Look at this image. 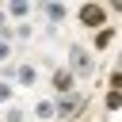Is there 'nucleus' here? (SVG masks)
Segmentation results:
<instances>
[{
	"label": "nucleus",
	"mask_w": 122,
	"mask_h": 122,
	"mask_svg": "<svg viewBox=\"0 0 122 122\" xmlns=\"http://www.w3.org/2000/svg\"><path fill=\"white\" fill-rule=\"evenodd\" d=\"M118 72H122V57H118Z\"/></svg>",
	"instance_id": "dca6fc26"
},
{
	"label": "nucleus",
	"mask_w": 122,
	"mask_h": 122,
	"mask_svg": "<svg viewBox=\"0 0 122 122\" xmlns=\"http://www.w3.org/2000/svg\"><path fill=\"white\" fill-rule=\"evenodd\" d=\"M111 38H114V30H111V27H103V30H99V34H95V46H99V50H103V46H107V42H111Z\"/></svg>",
	"instance_id": "6e6552de"
},
{
	"label": "nucleus",
	"mask_w": 122,
	"mask_h": 122,
	"mask_svg": "<svg viewBox=\"0 0 122 122\" xmlns=\"http://www.w3.org/2000/svg\"><path fill=\"white\" fill-rule=\"evenodd\" d=\"M72 84H76V76H72L69 69H57V72H53V88H57L61 95H69V92H72Z\"/></svg>",
	"instance_id": "7ed1b4c3"
},
{
	"label": "nucleus",
	"mask_w": 122,
	"mask_h": 122,
	"mask_svg": "<svg viewBox=\"0 0 122 122\" xmlns=\"http://www.w3.org/2000/svg\"><path fill=\"white\" fill-rule=\"evenodd\" d=\"M15 80H19V84H34V80H38V72H34L30 65H19V69H15Z\"/></svg>",
	"instance_id": "423d86ee"
},
{
	"label": "nucleus",
	"mask_w": 122,
	"mask_h": 122,
	"mask_svg": "<svg viewBox=\"0 0 122 122\" xmlns=\"http://www.w3.org/2000/svg\"><path fill=\"white\" fill-rule=\"evenodd\" d=\"M107 107L118 111V107H122V92H107Z\"/></svg>",
	"instance_id": "1a4fd4ad"
},
{
	"label": "nucleus",
	"mask_w": 122,
	"mask_h": 122,
	"mask_svg": "<svg viewBox=\"0 0 122 122\" xmlns=\"http://www.w3.org/2000/svg\"><path fill=\"white\" fill-rule=\"evenodd\" d=\"M46 19L50 23H61L65 19V4H46Z\"/></svg>",
	"instance_id": "0eeeda50"
},
{
	"label": "nucleus",
	"mask_w": 122,
	"mask_h": 122,
	"mask_svg": "<svg viewBox=\"0 0 122 122\" xmlns=\"http://www.w3.org/2000/svg\"><path fill=\"white\" fill-rule=\"evenodd\" d=\"M0 61H8V42H0Z\"/></svg>",
	"instance_id": "4468645a"
},
{
	"label": "nucleus",
	"mask_w": 122,
	"mask_h": 122,
	"mask_svg": "<svg viewBox=\"0 0 122 122\" xmlns=\"http://www.w3.org/2000/svg\"><path fill=\"white\" fill-rule=\"evenodd\" d=\"M8 11H11V15H15V19H23V15H27V11H30V8H27V4H11V8H8Z\"/></svg>",
	"instance_id": "9b49d317"
},
{
	"label": "nucleus",
	"mask_w": 122,
	"mask_h": 122,
	"mask_svg": "<svg viewBox=\"0 0 122 122\" xmlns=\"http://www.w3.org/2000/svg\"><path fill=\"white\" fill-rule=\"evenodd\" d=\"M76 15H80V23H84V27H95V30L107 23V8H99V4H84Z\"/></svg>",
	"instance_id": "f03ea898"
},
{
	"label": "nucleus",
	"mask_w": 122,
	"mask_h": 122,
	"mask_svg": "<svg viewBox=\"0 0 122 122\" xmlns=\"http://www.w3.org/2000/svg\"><path fill=\"white\" fill-rule=\"evenodd\" d=\"M76 107H80V95H72V92H69V95H61V99H57V118H69Z\"/></svg>",
	"instance_id": "20e7f679"
},
{
	"label": "nucleus",
	"mask_w": 122,
	"mask_h": 122,
	"mask_svg": "<svg viewBox=\"0 0 122 122\" xmlns=\"http://www.w3.org/2000/svg\"><path fill=\"white\" fill-rule=\"evenodd\" d=\"M111 92H122V72H114V76H111Z\"/></svg>",
	"instance_id": "ddd939ff"
},
{
	"label": "nucleus",
	"mask_w": 122,
	"mask_h": 122,
	"mask_svg": "<svg viewBox=\"0 0 122 122\" xmlns=\"http://www.w3.org/2000/svg\"><path fill=\"white\" fill-rule=\"evenodd\" d=\"M53 114H57V103H46V99H42V103H34V118H42V122H50Z\"/></svg>",
	"instance_id": "39448f33"
},
{
	"label": "nucleus",
	"mask_w": 122,
	"mask_h": 122,
	"mask_svg": "<svg viewBox=\"0 0 122 122\" xmlns=\"http://www.w3.org/2000/svg\"><path fill=\"white\" fill-rule=\"evenodd\" d=\"M92 57H88V50L84 46H72V53H69V72L72 76H92Z\"/></svg>",
	"instance_id": "f257e3e1"
},
{
	"label": "nucleus",
	"mask_w": 122,
	"mask_h": 122,
	"mask_svg": "<svg viewBox=\"0 0 122 122\" xmlns=\"http://www.w3.org/2000/svg\"><path fill=\"white\" fill-rule=\"evenodd\" d=\"M0 30H4V11H0Z\"/></svg>",
	"instance_id": "2eb2a0df"
},
{
	"label": "nucleus",
	"mask_w": 122,
	"mask_h": 122,
	"mask_svg": "<svg viewBox=\"0 0 122 122\" xmlns=\"http://www.w3.org/2000/svg\"><path fill=\"white\" fill-rule=\"evenodd\" d=\"M8 99H11V84H8V80H0V103H8Z\"/></svg>",
	"instance_id": "f8f14e48"
},
{
	"label": "nucleus",
	"mask_w": 122,
	"mask_h": 122,
	"mask_svg": "<svg viewBox=\"0 0 122 122\" xmlns=\"http://www.w3.org/2000/svg\"><path fill=\"white\" fill-rule=\"evenodd\" d=\"M23 118H27V114H23L19 107H8V114H4V122H23Z\"/></svg>",
	"instance_id": "9d476101"
}]
</instances>
